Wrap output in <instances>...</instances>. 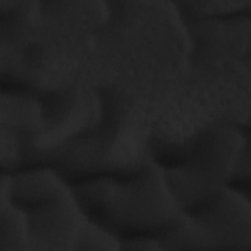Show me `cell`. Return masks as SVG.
Returning a JSON list of instances; mask_svg holds the SVG:
<instances>
[{
    "mask_svg": "<svg viewBox=\"0 0 251 251\" xmlns=\"http://www.w3.org/2000/svg\"><path fill=\"white\" fill-rule=\"evenodd\" d=\"M157 173L151 170L143 176L130 179L118 192L112 191L116 197H111L105 190L108 196H100L102 204L113 201L107 206L114 208L115 215L141 228L161 225L165 226L167 222H171L177 215L175 213L176 207L170 188L165 187L162 176Z\"/></svg>",
    "mask_w": 251,
    "mask_h": 251,
    "instance_id": "1",
    "label": "cell"
},
{
    "mask_svg": "<svg viewBox=\"0 0 251 251\" xmlns=\"http://www.w3.org/2000/svg\"><path fill=\"white\" fill-rule=\"evenodd\" d=\"M204 231L210 247L248 249L250 206L244 195L227 188L210 196L193 217Z\"/></svg>",
    "mask_w": 251,
    "mask_h": 251,
    "instance_id": "2",
    "label": "cell"
},
{
    "mask_svg": "<svg viewBox=\"0 0 251 251\" xmlns=\"http://www.w3.org/2000/svg\"><path fill=\"white\" fill-rule=\"evenodd\" d=\"M123 248L126 249H136V250H157L162 249V246L160 245V242L157 238L152 237H133L127 240H125L122 242Z\"/></svg>",
    "mask_w": 251,
    "mask_h": 251,
    "instance_id": "3",
    "label": "cell"
}]
</instances>
